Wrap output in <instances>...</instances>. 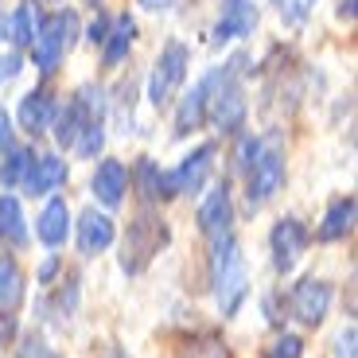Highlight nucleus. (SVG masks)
Masks as SVG:
<instances>
[{"mask_svg": "<svg viewBox=\"0 0 358 358\" xmlns=\"http://www.w3.org/2000/svg\"><path fill=\"white\" fill-rule=\"evenodd\" d=\"M210 288H215L218 312L230 320L250 296V268H245V253L234 234H218L210 238Z\"/></svg>", "mask_w": 358, "mask_h": 358, "instance_id": "nucleus-1", "label": "nucleus"}, {"mask_svg": "<svg viewBox=\"0 0 358 358\" xmlns=\"http://www.w3.org/2000/svg\"><path fill=\"white\" fill-rule=\"evenodd\" d=\"M74 31H78V16L74 12H55V16H43L36 39H31V63H36L39 74H55L63 55L71 51Z\"/></svg>", "mask_w": 358, "mask_h": 358, "instance_id": "nucleus-2", "label": "nucleus"}, {"mask_svg": "<svg viewBox=\"0 0 358 358\" xmlns=\"http://www.w3.org/2000/svg\"><path fill=\"white\" fill-rule=\"evenodd\" d=\"M280 187H285V148L277 141H261L257 160L245 168V203H250V210H261Z\"/></svg>", "mask_w": 358, "mask_h": 358, "instance_id": "nucleus-3", "label": "nucleus"}, {"mask_svg": "<svg viewBox=\"0 0 358 358\" xmlns=\"http://www.w3.org/2000/svg\"><path fill=\"white\" fill-rule=\"evenodd\" d=\"M206 121L218 133H238L245 125V94L234 78V71H215L210 78V94H206Z\"/></svg>", "mask_w": 358, "mask_h": 358, "instance_id": "nucleus-4", "label": "nucleus"}, {"mask_svg": "<svg viewBox=\"0 0 358 358\" xmlns=\"http://www.w3.org/2000/svg\"><path fill=\"white\" fill-rule=\"evenodd\" d=\"M164 245H168V226H164V218L144 210V215H136L129 222V234H125V242H121V268L125 273H141Z\"/></svg>", "mask_w": 358, "mask_h": 358, "instance_id": "nucleus-5", "label": "nucleus"}, {"mask_svg": "<svg viewBox=\"0 0 358 358\" xmlns=\"http://www.w3.org/2000/svg\"><path fill=\"white\" fill-rule=\"evenodd\" d=\"M215 144H199L195 152H187L171 171H160V199H176V195H199L206 187V179L215 171Z\"/></svg>", "mask_w": 358, "mask_h": 358, "instance_id": "nucleus-6", "label": "nucleus"}, {"mask_svg": "<svg viewBox=\"0 0 358 358\" xmlns=\"http://www.w3.org/2000/svg\"><path fill=\"white\" fill-rule=\"evenodd\" d=\"M187 66H191L187 43H179V39L164 43L160 59H156V66H152V78H148V101H152L156 109H164L171 98H176V90L183 86V78H187Z\"/></svg>", "mask_w": 358, "mask_h": 358, "instance_id": "nucleus-7", "label": "nucleus"}, {"mask_svg": "<svg viewBox=\"0 0 358 358\" xmlns=\"http://www.w3.org/2000/svg\"><path fill=\"white\" fill-rule=\"evenodd\" d=\"M308 245H312V234H308V226L296 215L280 218V222L268 230V253H273V268H277V273H292Z\"/></svg>", "mask_w": 358, "mask_h": 358, "instance_id": "nucleus-8", "label": "nucleus"}, {"mask_svg": "<svg viewBox=\"0 0 358 358\" xmlns=\"http://www.w3.org/2000/svg\"><path fill=\"white\" fill-rule=\"evenodd\" d=\"M327 308H331V285L320 277H304L300 285H292V296H288V312L304 327H320L327 320Z\"/></svg>", "mask_w": 358, "mask_h": 358, "instance_id": "nucleus-9", "label": "nucleus"}, {"mask_svg": "<svg viewBox=\"0 0 358 358\" xmlns=\"http://www.w3.org/2000/svg\"><path fill=\"white\" fill-rule=\"evenodd\" d=\"M90 191H94V199H98L101 206H121L125 203V191H129V171L121 160H113V156H106V160L94 168V179H90Z\"/></svg>", "mask_w": 358, "mask_h": 358, "instance_id": "nucleus-10", "label": "nucleus"}, {"mask_svg": "<svg viewBox=\"0 0 358 358\" xmlns=\"http://www.w3.org/2000/svg\"><path fill=\"white\" fill-rule=\"evenodd\" d=\"M257 27V4L253 0H226L222 16L215 24V43H234V39L253 36Z\"/></svg>", "mask_w": 358, "mask_h": 358, "instance_id": "nucleus-11", "label": "nucleus"}, {"mask_svg": "<svg viewBox=\"0 0 358 358\" xmlns=\"http://www.w3.org/2000/svg\"><path fill=\"white\" fill-rule=\"evenodd\" d=\"M199 230H203L206 238H218V234L234 230V199H230V187H226V183H218V187L199 203Z\"/></svg>", "mask_w": 358, "mask_h": 358, "instance_id": "nucleus-12", "label": "nucleus"}, {"mask_svg": "<svg viewBox=\"0 0 358 358\" xmlns=\"http://www.w3.org/2000/svg\"><path fill=\"white\" fill-rule=\"evenodd\" d=\"M63 183H66V160L55 156V152H47V156H36V160H31V168H27V176H24L20 187L36 199V195H55Z\"/></svg>", "mask_w": 358, "mask_h": 358, "instance_id": "nucleus-13", "label": "nucleus"}, {"mask_svg": "<svg viewBox=\"0 0 358 358\" xmlns=\"http://www.w3.org/2000/svg\"><path fill=\"white\" fill-rule=\"evenodd\" d=\"M117 230H113V218L106 210H86L78 218V253L82 257H98L113 245Z\"/></svg>", "mask_w": 358, "mask_h": 358, "instance_id": "nucleus-14", "label": "nucleus"}, {"mask_svg": "<svg viewBox=\"0 0 358 358\" xmlns=\"http://www.w3.org/2000/svg\"><path fill=\"white\" fill-rule=\"evenodd\" d=\"M36 238L43 245H51V250H59L71 238V206H66V199H59V195L47 199V206L36 218Z\"/></svg>", "mask_w": 358, "mask_h": 358, "instance_id": "nucleus-15", "label": "nucleus"}, {"mask_svg": "<svg viewBox=\"0 0 358 358\" xmlns=\"http://www.w3.org/2000/svg\"><path fill=\"white\" fill-rule=\"evenodd\" d=\"M55 109H59V101H55V94L47 86L27 90L24 101H20V125H24L27 133H43V129H51Z\"/></svg>", "mask_w": 358, "mask_h": 358, "instance_id": "nucleus-16", "label": "nucleus"}, {"mask_svg": "<svg viewBox=\"0 0 358 358\" xmlns=\"http://www.w3.org/2000/svg\"><path fill=\"white\" fill-rule=\"evenodd\" d=\"M210 78H215V74L199 78L195 86H191V94H183V101H179V109H176V136H187V133H195V129H203V121H206V94H210Z\"/></svg>", "mask_w": 358, "mask_h": 358, "instance_id": "nucleus-17", "label": "nucleus"}, {"mask_svg": "<svg viewBox=\"0 0 358 358\" xmlns=\"http://www.w3.org/2000/svg\"><path fill=\"white\" fill-rule=\"evenodd\" d=\"M133 39H136V20L133 16H117L113 24H109V36L101 39V66L113 71V66L125 63Z\"/></svg>", "mask_w": 358, "mask_h": 358, "instance_id": "nucleus-18", "label": "nucleus"}, {"mask_svg": "<svg viewBox=\"0 0 358 358\" xmlns=\"http://www.w3.org/2000/svg\"><path fill=\"white\" fill-rule=\"evenodd\" d=\"M355 230V195H343L327 206L323 222L315 226V242H343Z\"/></svg>", "mask_w": 358, "mask_h": 358, "instance_id": "nucleus-19", "label": "nucleus"}, {"mask_svg": "<svg viewBox=\"0 0 358 358\" xmlns=\"http://www.w3.org/2000/svg\"><path fill=\"white\" fill-rule=\"evenodd\" d=\"M86 121H94V117L86 113V106H82V98H71L63 109H55V141H59V148H74V141H78V133L86 129Z\"/></svg>", "mask_w": 358, "mask_h": 358, "instance_id": "nucleus-20", "label": "nucleus"}, {"mask_svg": "<svg viewBox=\"0 0 358 358\" xmlns=\"http://www.w3.org/2000/svg\"><path fill=\"white\" fill-rule=\"evenodd\" d=\"M0 242L27 245V218L16 195H0Z\"/></svg>", "mask_w": 358, "mask_h": 358, "instance_id": "nucleus-21", "label": "nucleus"}, {"mask_svg": "<svg viewBox=\"0 0 358 358\" xmlns=\"http://www.w3.org/2000/svg\"><path fill=\"white\" fill-rule=\"evenodd\" d=\"M24 300V273L12 257L0 253V315H12Z\"/></svg>", "mask_w": 358, "mask_h": 358, "instance_id": "nucleus-22", "label": "nucleus"}, {"mask_svg": "<svg viewBox=\"0 0 358 358\" xmlns=\"http://www.w3.org/2000/svg\"><path fill=\"white\" fill-rule=\"evenodd\" d=\"M39 24H43V16H39L36 0H24V4H16V12L8 16V39L16 47H31Z\"/></svg>", "mask_w": 358, "mask_h": 358, "instance_id": "nucleus-23", "label": "nucleus"}, {"mask_svg": "<svg viewBox=\"0 0 358 358\" xmlns=\"http://www.w3.org/2000/svg\"><path fill=\"white\" fill-rule=\"evenodd\" d=\"M31 160H36V152H31V148H8V156H4V164H0V187L16 191L20 183H24Z\"/></svg>", "mask_w": 358, "mask_h": 358, "instance_id": "nucleus-24", "label": "nucleus"}, {"mask_svg": "<svg viewBox=\"0 0 358 358\" xmlns=\"http://www.w3.org/2000/svg\"><path fill=\"white\" fill-rule=\"evenodd\" d=\"M129 179H136V187H141V195L148 199V203H152V199H160V168H156L152 156H141Z\"/></svg>", "mask_w": 358, "mask_h": 358, "instance_id": "nucleus-25", "label": "nucleus"}, {"mask_svg": "<svg viewBox=\"0 0 358 358\" xmlns=\"http://www.w3.org/2000/svg\"><path fill=\"white\" fill-rule=\"evenodd\" d=\"M179 358H230V350L218 335H203V339H191L187 347H179Z\"/></svg>", "mask_w": 358, "mask_h": 358, "instance_id": "nucleus-26", "label": "nucleus"}, {"mask_svg": "<svg viewBox=\"0 0 358 358\" xmlns=\"http://www.w3.org/2000/svg\"><path fill=\"white\" fill-rule=\"evenodd\" d=\"M101 144H106V125H101V121H86V129H82L78 141H74L78 156H86V160H98Z\"/></svg>", "mask_w": 358, "mask_h": 358, "instance_id": "nucleus-27", "label": "nucleus"}, {"mask_svg": "<svg viewBox=\"0 0 358 358\" xmlns=\"http://www.w3.org/2000/svg\"><path fill=\"white\" fill-rule=\"evenodd\" d=\"M300 355H304V339H300V335H280V339L265 350V358H300Z\"/></svg>", "mask_w": 358, "mask_h": 358, "instance_id": "nucleus-28", "label": "nucleus"}, {"mask_svg": "<svg viewBox=\"0 0 358 358\" xmlns=\"http://www.w3.org/2000/svg\"><path fill=\"white\" fill-rule=\"evenodd\" d=\"M312 4L315 0H280V16H285V24H304Z\"/></svg>", "mask_w": 358, "mask_h": 358, "instance_id": "nucleus-29", "label": "nucleus"}, {"mask_svg": "<svg viewBox=\"0 0 358 358\" xmlns=\"http://www.w3.org/2000/svg\"><path fill=\"white\" fill-rule=\"evenodd\" d=\"M257 152H261V141L257 136H242V144H238V152H234V164H238V168H250L253 160H257Z\"/></svg>", "mask_w": 358, "mask_h": 358, "instance_id": "nucleus-30", "label": "nucleus"}, {"mask_svg": "<svg viewBox=\"0 0 358 358\" xmlns=\"http://www.w3.org/2000/svg\"><path fill=\"white\" fill-rule=\"evenodd\" d=\"M59 273H63V257H59V253H47L43 265L36 268V280H39V285H51V280L59 277Z\"/></svg>", "mask_w": 358, "mask_h": 358, "instance_id": "nucleus-31", "label": "nucleus"}, {"mask_svg": "<svg viewBox=\"0 0 358 358\" xmlns=\"http://www.w3.org/2000/svg\"><path fill=\"white\" fill-rule=\"evenodd\" d=\"M335 358H355V327H343V335L335 339Z\"/></svg>", "mask_w": 358, "mask_h": 358, "instance_id": "nucleus-32", "label": "nucleus"}, {"mask_svg": "<svg viewBox=\"0 0 358 358\" xmlns=\"http://www.w3.org/2000/svg\"><path fill=\"white\" fill-rule=\"evenodd\" d=\"M12 136H16V129H12V113L8 109H0V152H8L12 148Z\"/></svg>", "mask_w": 358, "mask_h": 358, "instance_id": "nucleus-33", "label": "nucleus"}, {"mask_svg": "<svg viewBox=\"0 0 358 358\" xmlns=\"http://www.w3.org/2000/svg\"><path fill=\"white\" fill-rule=\"evenodd\" d=\"M20 71H24V59H20V55H8V59H0V82H12Z\"/></svg>", "mask_w": 358, "mask_h": 358, "instance_id": "nucleus-34", "label": "nucleus"}, {"mask_svg": "<svg viewBox=\"0 0 358 358\" xmlns=\"http://www.w3.org/2000/svg\"><path fill=\"white\" fill-rule=\"evenodd\" d=\"M106 36H109V20H106V16H98V20H94V24H90L86 39H90V43H101V39H106Z\"/></svg>", "mask_w": 358, "mask_h": 358, "instance_id": "nucleus-35", "label": "nucleus"}, {"mask_svg": "<svg viewBox=\"0 0 358 358\" xmlns=\"http://www.w3.org/2000/svg\"><path fill=\"white\" fill-rule=\"evenodd\" d=\"M4 39H8V16L0 12V43H4Z\"/></svg>", "mask_w": 358, "mask_h": 358, "instance_id": "nucleus-36", "label": "nucleus"}, {"mask_svg": "<svg viewBox=\"0 0 358 358\" xmlns=\"http://www.w3.org/2000/svg\"><path fill=\"white\" fill-rule=\"evenodd\" d=\"M141 4H144V8H168L171 0H141Z\"/></svg>", "mask_w": 358, "mask_h": 358, "instance_id": "nucleus-37", "label": "nucleus"}, {"mask_svg": "<svg viewBox=\"0 0 358 358\" xmlns=\"http://www.w3.org/2000/svg\"><path fill=\"white\" fill-rule=\"evenodd\" d=\"M86 4H94V8H98V4H101V0H86Z\"/></svg>", "mask_w": 358, "mask_h": 358, "instance_id": "nucleus-38", "label": "nucleus"}, {"mask_svg": "<svg viewBox=\"0 0 358 358\" xmlns=\"http://www.w3.org/2000/svg\"><path fill=\"white\" fill-rule=\"evenodd\" d=\"M43 358H55V355H43Z\"/></svg>", "mask_w": 358, "mask_h": 358, "instance_id": "nucleus-39", "label": "nucleus"}]
</instances>
